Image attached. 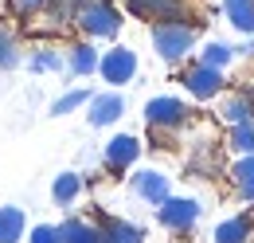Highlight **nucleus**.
Here are the masks:
<instances>
[{
  "label": "nucleus",
  "instance_id": "10",
  "mask_svg": "<svg viewBox=\"0 0 254 243\" xmlns=\"http://www.w3.org/2000/svg\"><path fill=\"white\" fill-rule=\"evenodd\" d=\"M133 192L145 200V204H153V208H160L168 196H172V184H168V177L164 173H157V169H141V173H133Z\"/></svg>",
  "mask_w": 254,
  "mask_h": 243
},
{
  "label": "nucleus",
  "instance_id": "11",
  "mask_svg": "<svg viewBox=\"0 0 254 243\" xmlns=\"http://www.w3.org/2000/svg\"><path fill=\"white\" fill-rule=\"evenodd\" d=\"M211 243H254V220L251 216H231L211 232Z\"/></svg>",
  "mask_w": 254,
  "mask_h": 243
},
{
  "label": "nucleus",
  "instance_id": "6",
  "mask_svg": "<svg viewBox=\"0 0 254 243\" xmlns=\"http://www.w3.org/2000/svg\"><path fill=\"white\" fill-rule=\"evenodd\" d=\"M137 157H141V141H137L133 133H118V137H110L106 149H102V161H106L110 173H126V169H133Z\"/></svg>",
  "mask_w": 254,
  "mask_h": 243
},
{
  "label": "nucleus",
  "instance_id": "15",
  "mask_svg": "<svg viewBox=\"0 0 254 243\" xmlns=\"http://www.w3.org/2000/svg\"><path fill=\"white\" fill-rule=\"evenodd\" d=\"M98 59H102V51H94V43H74V47L66 51V67H70V75H78V79L94 75Z\"/></svg>",
  "mask_w": 254,
  "mask_h": 243
},
{
  "label": "nucleus",
  "instance_id": "27",
  "mask_svg": "<svg viewBox=\"0 0 254 243\" xmlns=\"http://www.w3.org/2000/svg\"><path fill=\"white\" fill-rule=\"evenodd\" d=\"M243 51H247V55H254V39H247V47H243Z\"/></svg>",
  "mask_w": 254,
  "mask_h": 243
},
{
  "label": "nucleus",
  "instance_id": "14",
  "mask_svg": "<svg viewBox=\"0 0 254 243\" xmlns=\"http://www.w3.org/2000/svg\"><path fill=\"white\" fill-rule=\"evenodd\" d=\"M219 118L227 125H247L254 118V98L251 94H227L223 106H219Z\"/></svg>",
  "mask_w": 254,
  "mask_h": 243
},
{
  "label": "nucleus",
  "instance_id": "8",
  "mask_svg": "<svg viewBox=\"0 0 254 243\" xmlns=\"http://www.w3.org/2000/svg\"><path fill=\"white\" fill-rule=\"evenodd\" d=\"M223 71H211V67H203V63H191L188 71H184V87H188L191 98H215V94H223Z\"/></svg>",
  "mask_w": 254,
  "mask_h": 243
},
{
  "label": "nucleus",
  "instance_id": "24",
  "mask_svg": "<svg viewBox=\"0 0 254 243\" xmlns=\"http://www.w3.org/2000/svg\"><path fill=\"white\" fill-rule=\"evenodd\" d=\"M28 67H32V71H63L66 59L59 51H51V47H39L35 55H28Z\"/></svg>",
  "mask_w": 254,
  "mask_h": 243
},
{
  "label": "nucleus",
  "instance_id": "3",
  "mask_svg": "<svg viewBox=\"0 0 254 243\" xmlns=\"http://www.w3.org/2000/svg\"><path fill=\"white\" fill-rule=\"evenodd\" d=\"M98 75H102L110 87H126V83H133V75H137V55H133V47L118 43V47L102 51V59H98Z\"/></svg>",
  "mask_w": 254,
  "mask_h": 243
},
{
  "label": "nucleus",
  "instance_id": "21",
  "mask_svg": "<svg viewBox=\"0 0 254 243\" xmlns=\"http://www.w3.org/2000/svg\"><path fill=\"white\" fill-rule=\"evenodd\" d=\"M20 63H24V55H20V35L0 24V71H16Z\"/></svg>",
  "mask_w": 254,
  "mask_h": 243
},
{
  "label": "nucleus",
  "instance_id": "16",
  "mask_svg": "<svg viewBox=\"0 0 254 243\" xmlns=\"http://www.w3.org/2000/svg\"><path fill=\"white\" fill-rule=\"evenodd\" d=\"M59 243H102V236H98V224L70 216L59 224Z\"/></svg>",
  "mask_w": 254,
  "mask_h": 243
},
{
  "label": "nucleus",
  "instance_id": "19",
  "mask_svg": "<svg viewBox=\"0 0 254 243\" xmlns=\"http://www.w3.org/2000/svg\"><path fill=\"white\" fill-rule=\"evenodd\" d=\"M231 184H235V192L243 200H254V153L251 157H239L231 165Z\"/></svg>",
  "mask_w": 254,
  "mask_h": 243
},
{
  "label": "nucleus",
  "instance_id": "12",
  "mask_svg": "<svg viewBox=\"0 0 254 243\" xmlns=\"http://www.w3.org/2000/svg\"><path fill=\"white\" fill-rule=\"evenodd\" d=\"M98 236H102V243H145V232L137 224H129V220H118V216L102 220Z\"/></svg>",
  "mask_w": 254,
  "mask_h": 243
},
{
  "label": "nucleus",
  "instance_id": "18",
  "mask_svg": "<svg viewBox=\"0 0 254 243\" xmlns=\"http://www.w3.org/2000/svg\"><path fill=\"white\" fill-rule=\"evenodd\" d=\"M82 188H86V181H82L78 173H59L55 184H51V200H55L59 208H70V204L82 196Z\"/></svg>",
  "mask_w": 254,
  "mask_h": 243
},
{
  "label": "nucleus",
  "instance_id": "5",
  "mask_svg": "<svg viewBox=\"0 0 254 243\" xmlns=\"http://www.w3.org/2000/svg\"><path fill=\"white\" fill-rule=\"evenodd\" d=\"M157 220L168 232H191L195 220H199V200H191V196H168L157 208Z\"/></svg>",
  "mask_w": 254,
  "mask_h": 243
},
{
  "label": "nucleus",
  "instance_id": "22",
  "mask_svg": "<svg viewBox=\"0 0 254 243\" xmlns=\"http://www.w3.org/2000/svg\"><path fill=\"white\" fill-rule=\"evenodd\" d=\"M231 59H235V47H227V43H219V39H211V43L199 51V59H195V63H203V67H211V71H223Z\"/></svg>",
  "mask_w": 254,
  "mask_h": 243
},
{
  "label": "nucleus",
  "instance_id": "17",
  "mask_svg": "<svg viewBox=\"0 0 254 243\" xmlns=\"http://www.w3.org/2000/svg\"><path fill=\"white\" fill-rule=\"evenodd\" d=\"M223 16L235 31L254 35V0H223Z\"/></svg>",
  "mask_w": 254,
  "mask_h": 243
},
{
  "label": "nucleus",
  "instance_id": "2",
  "mask_svg": "<svg viewBox=\"0 0 254 243\" xmlns=\"http://www.w3.org/2000/svg\"><path fill=\"white\" fill-rule=\"evenodd\" d=\"M153 47L164 63H180L195 47V24H184V20L153 24Z\"/></svg>",
  "mask_w": 254,
  "mask_h": 243
},
{
  "label": "nucleus",
  "instance_id": "9",
  "mask_svg": "<svg viewBox=\"0 0 254 243\" xmlns=\"http://www.w3.org/2000/svg\"><path fill=\"white\" fill-rule=\"evenodd\" d=\"M126 8L137 20H157V24L184 20V0H126Z\"/></svg>",
  "mask_w": 254,
  "mask_h": 243
},
{
  "label": "nucleus",
  "instance_id": "1",
  "mask_svg": "<svg viewBox=\"0 0 254 243\" xmlns=\"http://www.w3.org/2000/svg\"><path fill=\"white\" fill-rule=\"evenodd\" d=\"M74 24L86 31L90 39H118V31H122V12H118L110 0H86V4L74 12Z\"/></svg>",
  "mask_w": 254,
  "mask_h": 243
},
{
  "label": "nucleus",
  "instance_id": "26",
  "mask_svg": "<svg viewBox=\"0 0 254 243\" xmlns=\"http://www.w3.org/2000/svg\"><path fill=\"white\" fill-rule=\"evenodd\" d=\"M47 8H51V0H12V12L24 16V20H28V16H39V12H47Z\"/></svg>",
  "mask_w": 254,
  "mask_h": 243
},
{
  "label": "nucleus",
  "instance_id": "23",
  "mask_svg": "<svg viewBox=\"0 0 254 243\" xmlns=\"http://www.w3.org/2000/svg\"><path fill=\"white\" fill-rule=\"evenodd\" d=\"M227 145L239 153V157H251V153H254V122H247V125H231Z\"/></svg>",
  "mask_w": 254,
  "mask_h": 243
},
{
  "label": "nucleus",
  "instance_id": "4",
  "mask_svg": "<svg viewBox=\"0 0 254 243\" xmlns=\"http://www.w3.org/2000/svg\"><path fill=\"white\" fill-rule=\"evenodd\" d=\"M145 122L153 129H176V125L188 122V106L180 98H172V94H157V98L145 102Z\"/></svg>",
  "mask_w": 254,
  "mask_h": 243
},
{
  "label": "nucleus",
  "instance_id": "7",
  "mask_svg": "<svg viewBox=\"0 0 254 243\" xmlns=\"http://www.w3.org/2000/svg\"><path fill=\"white\" fill-rule=\"evenodd\" d=\"M122 114H126V98H122L118 91H102V94H94V98L86 102V122H90L94 129L114 125Z\"/></svg>",
  "mask_w": 254,
  "mask_h": 243
},
{
  "label": "nucleus",
  "instance_id": "20",
  "mask_svg": "<svg viewBox=\"0 0 254 243\" xmlns=\"http://www.w3.org/2000/svg\"><path fill=\"white\" fill-rule=\"evenodd\" d=\"M90 98H94V91H90V87H74V91H66L63 98H55V102H51V118H66V114L82 110Z\"/></svg>",
  "mask_w": 254,
  "mask_h": 243
},
{
  "label": "nucleus",
  "instance_id": "13",
  "mask_svg": "<svg viewBox=\"0 0 254 243\" xmlns=\"http://www.w3.org/2000/svg\"><path fill=\"white\" fill-rule=\"evenodd\" d=\"M28 236V216L16 204H0V243H20Z\"/></svg>",
  "mask_w": 254,
  "mask_h": 243
},
{
  "label": "nucleus",
  "instance_id": "25",
  "mask_svg": "<svg viewBox=\"0 0 254 243\" xmlns=\"http://www.w3.org/2000/svg\"><path fill=\"white\" fill-rule=\"evenodd\" d=\"M28 243H59V224H35L28 232Z\"/></svg>",
  "mask_w": 254,
  "mask_h": 243
}]
</instances>
